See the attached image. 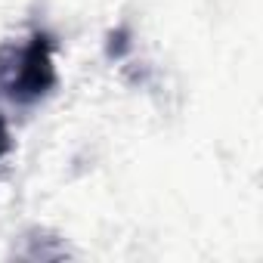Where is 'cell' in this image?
Returning a JSON list of instances; mask_svg holds the SVG:
<instances>
[{
	"label": "cell",
	"mask_w": 263,
	"mask_h": 263,
	"mask_svg": "<svg viewBox=\"0 0 263 263\" xmlns=\"http://www.w3.org/2000/svg\"><path fill=\"white\" fill-rule=\"evenodd\" d=\"M56 87L53 37L34 31L25 44H7L0 50V93L16 105H34Z\"/></svg>",
	"instance_id": "6da1fadb"
},
{
	"label": "cell",
	"mask_w": 263,
	"mask_h": 263,
	"mask_svg": "<svg viewBox=\"0 0 263 263\" xmlns=\"http://www.w3.org/2000/svg\"><path fill=\"white\" fill-rule=\"evenodd\" d=\"M10 152V130H7V121L4 115H0V158H4Z\"/></svg>",
	"instance_id": "7a4b0ae2"
}]
</instances>
